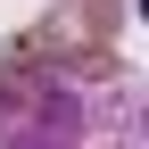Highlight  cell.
<instances>
[{
    "instance_id": "6da1fadb",
    "label": "cell",
    "mask_w": 149,
    "mask_h": 149,
    "mask_svg": "<svg viewBox=\"0 0 149 149\" xmlns=\"http://www.w3.org/2000/svg\"><path fill=\"white\" fill-rule=\"evenodd\" d=\"M0 149H141V74L66 17L17 33L0 58Z\"/></svg>"
},
{
    "instance_id": "7a4b0ae2",
    "label": "cell",
    "mask_w": 149,
    "mask_h": 149,
    "mask_svg": "<svg viewBox=\"0 0 149 149\" xmlns=\"http://www.w3.org/2000/svg\"><path fill=\"white\" fill-rule=\"evenodd\" d=\"M74 33H83V42H108V33H116V0H83V17H66Z\"/></svg>"
}]
</instances>
